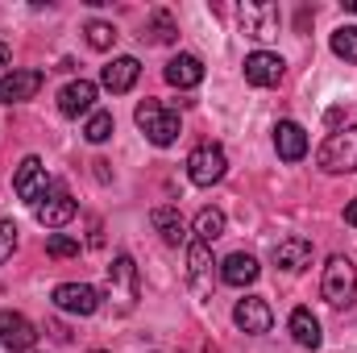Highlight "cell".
Segmentation results:
<instances>
[{
  "instance_id": "16",
  "label": "cell",
  "mask_w": 357,
  "mask_h": 353,
  "mask_svg": "<svg viewBox=\"0 0 357 353\" xmlns=\"http://www.w3.org/2000/svg\"><path fill=\"white\" fill-rule=\"evenodd\" d=\"M108 283L121 291V308H133V299H137V266H133L129 254H116V258H112Z\"/></svg>"
},
{
  "instance_id": "14",
  "label": "cell",
  "mask_w": 357,
  "mask_h": 353,
  "mask_svg": "<svg viewBox=\"0 0 357 353\" xmlns=\"http://www.w3.org/2000/svg\"><path fill=\"white\" fill-rule=\"evenodd\" d=\"M91 104H96V84L91 80H71L59 91V112L63 117H84V112H91Z\"/></svg>"
},
{
  "instance_id": "30",
  "label": "cell",
  "mask_w": 357,
  "mask_h": 353,
  "mask_svg": "<svg viewBox=\"0 0 357 353\" xmlns=\"http://www.w3.org/2000/svg\"><path fill=\"white\" fill-rule=\"evenodd\" d=\"M345 225H354L357 229V200H349V208H345Z\"/></svg>"
},
{
  "instance_id": "3",
  "label": "cell",
  "mask_w": 357,
  "mask_h": 353,
  "mask_svg": "<svg viewBox=\"0 0 357 353\" xmlns=\"http://www.w3.org/2000/svg\"><path fill=\"white\" fill-rule=\"evenodd\" d=\"M320 291H324V299L333 303V308H349L357 295V266L349 258H328L324 266V278H320Z\"/></svg>"
},
{
  "instance_id": "13",
  "label": "cell",
  "mask_w": 357,
  "mask_h": 353,
  "mask_svg": "<svg viewBox=\"0 0 357 353\" xmlns=\"http://www.w3.org/2000/svg\"><path fill=\"white\" fill-rule=\"evenodd\" d=\"M42 71H8L4 80H0V100L4 104H21V100H33L38 88H42Z\"/></svg>"
},
{
  "instance_id": "21",
  "label": "cell",
  "mask_w": 357,
  "mask_h": 353,
  "mask_svg": "<svg viewBox=\"0 0 357 353\" xmlns=\"http://www.w3.org/2000/svg\"><path fill=\"white\" fill-rule=\"evenodd\" d=\"M291 337L303 350H320V320L312 316V308H295L291 312Z\"/></svg>"
},
{
  "instance_id": "22",
  "label": "cell",
  "mask_w": 357,
  "mask_h": 353,
  "mask_svg": "<svg viewBox=\"0 0 357 353\" xmlns=\"http://www.w3.org/2000/svg\"><path fill=\"white\" fill-rule=\"evenodd\" d=\"M150 225L162 233V241H171V246H178V241H187V225H183V216H178V208H154L150 212Z\"/></svg>"
},
{
  "instance_id": "31",
  "label": "cell",
  "mask_w": 357,
  "mask_h": 353,
  "mask_svg": "<svg viewBox=\"0 0 357 353\" xmlns=\"http://www.w3.org/2000/svg\"><path fill=\"white\" fill-rule=\"evenodd\" d=\"M8 59H13V54H8V46L0 42V63H8Z\"/></svg>"
},
{
  "instance_id": "28",
  "label": "cell",
  "mask_w": 357,
  "mask_h": 353,
  "mask_svg": "<svg viewBox=\"0 0 357 353\" xmlns=\"http://www.w3.org/2000/svg\"><path fill=\"white\" fill-rule=\"evenodd\" d=\"M84 33H88L91 50H108V46L116 42V29H112L108 21H88V29H84Z\"/></svg>"
},
{
  "instance_id": "11",
  "label": "cell",
  "mask_w": 357,
  "mask_h": 353,
  "mask_svg": "<svg viewBox=\"0 0 357 353\" xmlns=\"http://www.w3.org/2000/svg\"><path fill=\"white\" fill-rule=\"evenodd\" d=\"M33 216H38V225H46V229H63V225L75 216V200H71L63 187H54V191L33 208Z\"/></svg>"
},
{
  "instance_id": "9",
  "label": "cell",
  "mask_w": 357,
  "mask_h": 353,
  "mask_svg": "<svg viewBox=\"0 0 357 353\" xmlns=\"http://www.w3.org/2000/svg\"><path fill=\"white\" fill-rule=\"evenodd\" d=\"M282 59L278 54H270V50H254L250 59H245V84H254V88H278L282 84Z\"/></svg>"
},
{
  "instance_id": "6",
  "label": "cell",
  "mask_w": 357,
  "mask_h": 353,
  "mask_svg": "<svg viewBox=\"0 0 357 353\" xmlns=\"http://www.w3.org/2000/svg\"><path fill=\"white\" fill-rule=\"evenodd\" d=\"M50 299H54V308L67 312V316H91V312L100 308V291L88 287V283H59Z\"/></svg>"
},
{
  "instance_id": "20",
  "label": "cell",
  "mask_w": 357,
  "mask_h": 353,
  "mask_svg": "<svg viewBox=\"0 0 357 353\" xmlns=\"http://www.w3.org/2000/svg\"><path fill=\"white\" fill-rule=\"evenodd\" d=\"M274 21H278V8L274 4H245L241 8V25L250 38H270L274 33Z\"/></svg>"
},
{
  "instance_id": "4",
  "label": "cell",
  "mask_w": 357,
  "mask_h": 353,
  "mask_svg": "<svg viewBox=\"0 0 357 353\" xmlns=\"http://www.w3.org/2000/svg\"><path fill=\"white\" fill-rule=\"evenodd\" d=\"M13 191H17V200L21 204H29V208H38L50 191H54V183L46 175V167H42V158H25L21 167H17V175H13Z\"/></svg>"
},
{
  "instance_id": "32",
  "label": "cell",
  "mask_w": 357,
  "mask_h": 353,
  "mask_svg": "<svg viewBox=\"0 0 357 353\" xmlns=\"http://www.w3.org/2000/svg\"><path fill=\"white\" fill-rule=\"evenodd\" d=\"M345 8H349V13H357V0H345Z\"/></svg>"
},
{
  "instance_id": "10",
  "label": "cell",
  "mask_w": 357,
  "mask_h": 353,
  "mask_svg": "<svg viewBox=\"0 0 357 353\" xmlns=\"http://www.w3.org/2000/svg\"><path fill=\"white\" fill-rule=\"evenodd\" d=\"M312 254H316V246L307 237H287V241L274 246V266L287 270V274H299V270L312 266Z\"/></svg>"
},
{
  "instance_id": "27",
  "label": "cell",
  "mask_w": 357,
  "mask_h": 353,
  "mask_svg": "<svg viewBox=\"0 0 357 353\" xmlns=\"http://www.w3.org/2000/svg\"><path fill=\"white\" fill-rule=\"evenodd\" d=\"M46 254H50V258H75V254H79V237H71V233H50V237H46Z\"/></svg>"
},
{
  "instance_id": "1",
  "label": "cell",
  "mask_w": 357,
  "mask_h": 353,
  "mask_svg": "<svg viewBox=\"0 0 357 353\" xmlns=\"http://www.w3.org/2000/svg\"><path fill=\"white\" fill-rule=\"evenodd\" d=\"M316 163L328 175H349V171H357V125H345V129L328 133V142L320 146Z\"/></svg>"
},
{
  "instance_id": "19",
  "label": "cell",
  "mask_w": 357,
  "mask_h": 353,
  "mask_svg": "<svg viewBox=\"0 0 357 353\" xmlns=\"http://www.w3.org/2000/svg\"><path fill=\"white\" fill-rule=\"evenodd\" d=\"M187 274H191L195 291H212V254H208L204 241H191V250H187Z\"/></svg>"
},
{
  "instance_id": "12",
  "label": "cell",
  "mask_w": 357,
  "mask_h": 353,
  "mask_svg": "<svg viewBox=\"0 0 357 353\" xmlns=\"http://www.w3.org/2000/svg\"><path fill=\"white\" fill-rule=\"evenodd\" d=\"M274 150H278L282 163H299V158L307 154V133H303V125L278 121V125H274Z\"/></svg>"
},
{
  "instance_id": "5",
  "label": "cell",
  "mask_w": 357,
  "mask_h": 353,
  "mask_svg": "<svg viewBox=\"0 0 357 353\" xmlns=\"http://www.w3.org/2000/svg\"><path fill=\"white\" fill-rule=\"evenodd\" d=\"M229 171V158H225V150L220 146H199V150H191V158H187V175L195 187H212V183H220Z\"/></svg>"
},
{
  "instance_id": "2",
  "label": "cell",
  "mask_w": 357,
  "mask_h": 353,
  "mask_svg": "<svg viewBox=\"0 0 357 353\" xmlns=\"http://www.w3.org/2000/svg\"><path fill=\"white\" fill-rule=\"evenodd\" d=\"M133 121H137V129H142L154 146H171L178 137V112L167 108V104H158V100H142L137 112H133Z\"/></svg>"
},
{
  "instance_id": "7",
  "label": "cell",
  "mask_w": 357,
  "mask_h": 353,
  "mask_svg": "<svg viewBox=\"0 0 357 353\" xmlns=\"http://www.w3.org/2000/svg\"><path fill=\"white\" fill-rule=\"evenodd\" d=\"M233 320H237V329H241V333H250V337H262V333H270V324H274V312H270L266 299H258V295H245V299H237V308H233Z\"/></svg>"
},
{
  "instance_id": "23",
  "label": "cell",
  "mask_w": 357,
  "mask_h": 353,
  "mask_svg": "<svg viewBox=\"0 0 357 353\" xmlns=\"http://www.w3.org/2000/svg\"><path fill=\"white\" fill-rule=\"evenodd\" d=\"M216 237H225V212H220V208H204V212L195 216V241L212 246Z\"/></svg>"
},
{
  "instance_id": "17",
  "label": "cell",
  "mask_w": 357,
  "mask_h": 353,
  "mask_svg": "<svg viewBox=\"0 0 357 353\" xmlns=\"http://www.w3.org/2000/svg\"><path fill=\"white\" fill-rule=\"evenodd\" d=\"M162 75H167L171 88H195V84H204V63L195 54H175Z\"/></svg>"
},
{
  "instance_id": "29",
  "label": "cell",
  "mask_w": 357,
  "mask_h": 353,
  "mask_svg": "<svg viewBox=\"0 0 357 353\" xmlns=\"http://www.w3.org/2000/svg\"><path fill=\"white\" fill-rule=\"evenodd\" d=\"M13 250H17V225L0 216V266L13 258Z\"/></svg>"
},
{
  "instance_id": "26",
  "label": "cell",
  "mask_w": 357,
  "mask_h": 353,
  "mask_svg": "<svg viewBox=\"0 0 357 353\" xmlns=\"http://www.w3.org/2000/svg\"><path fill=\"white\" fill-rule=\"evenodd\" d=\"M112 129H116V121H112V112H91V121L84 125V137L100 146V142H108V137H112Z\"/></svg>"
},
{
  "instance_id": "25",
  "label": "cell",
  "mask_w": 357,
  "mask_h": 353,
  "mask_svg": "<svg viewBox=\"0 0 357 353\" xmlns=\"http://www.w3.org/2000/svg\"><path fill=\"white\" fill-rule=\"evenodd\" d=\"M333 54L345 63H357V25H341L333 33Z\"/></svg>"
},
{
  "instance_id": "8",
  "label": "cell",
  "mask_w": 357,
  "mask_h": 353,
  "mask_svg": "<svg viewBox=\"0 0 357 353\" xmlns=\"http://www.w3.org/2000/svg\"><path fill=\"white\" fill-rule=\"evenodd\" d=\"M38 341V329L21 312H0V345L8 353H29Z\"/></svg>"
},
{
  "instance_id": "33",
  "label": "cell",
  "mask_w": 357,
  "mask_h": 353,
  "mask_svg": "<svg viewBox=\"0 0 357 353\" xmlns=\"http://www.w3.org/2000/svg\"><path fill=\"white\" fill-rule=\"evenodd\" d=\"M91 353H104V350H91Z\"/></svg>"
},
{
  "instance_id": "15",
  "label": "cell",
  "mask_w": 357,
  "mask_h": 353,
  "mask_svg": "<svg viewBox=\"0 0 357 353\" xmlns=\"http://www.w3.org/2000/svg\"><path fill=\"white\" fill-rule=\"evenodd\" d=\"M137 75H142V63L125 54V59H112V63L100 71V84L112 91V96H121V91H129L133 84H137Z\"/></svg>"
},
{
  "instance_id": "18",
  "label": "cell",
  "mask_w": 357,
  "mask_h": 353,
  "mask_svg": "<svg viewBox=\"0 0 357 353\" xmlns=\"http://www.w3.org/2000/svg\"><path fill=\"white\" fill-rule=\"evenodd\" d=\"M220 278H225L229 287H250V283L258 278V258H254V254H229V258L220 262Z\"/></svg>"
},
{
  "instance_id": "24",
  "label": "cell",
  "mask_w": 357,
  "mask_h": 353,
  "mask_svg": "<svg viewBox=\"0 0 357 353\" xmlns=\"http://www.w3.org/2000/svg\"><path fill=\"white\" fill-rule=\"evenodd\" d=\"M146 33H150V42H162V46H167V42H175V38H178V25H175V17H171L167 8H154V13H150V29H146ZM146 33H142V38H146Z\"/></svg>"
}]
</instances>
